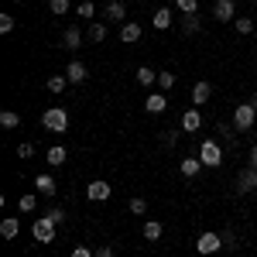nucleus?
<instances>
[{
    "label": "nucleus",
    "instance_id": "16",
    "mask_svg": "<svg viewBox=\"0 0 257 257\" xmlns=\"http://www.w3.org/2000/svg\"><path fill=\"white\" fill-rule=\"evenodd\" d=\"M151 24H155L158 31H168V28H172V11H168V7H158L155 18H151Z\"/></svg>",
    "mask_w": 257,
    "mask_h": 257
},
{
    "label": "nucleus",
    "instance_id": "5",
    "mask_svg": "<svg viewBox=\"0 0 257 257\" xmlns=\"http://www.w3.org/2000/svg\"><path fill=\"white\" fill-rule=\"evenodd\" d=\"M110 192H113V185H110V182H103V178H96V182H89V185H86V199H89V202H106Z\"/></svg>",
    "mask_w": 257,
    "mask_h": 257
},
{
    "label": "nucleus",
    "instance_id": "39",
    "mask_svg": "<svg viewBox=\"0 0 257 257\" xmlns=\"http://www.w3.org/2000/svg\"><path fill=\"white\" fill-rule=\"evenodd\" d=\"M250 168H257V144H254V151H250Z\"/></svg>",
    "mask_w": 257,
    "mask_h": 257
},
{
    "label": "nucleus",
    "instance_id": "38",
    "mask_svg": "<svg viewBox=\"0 0 257 257\" xmlns=\"http://www.w3.org/2000/svg\"><path fill=\"white\" fill-rule=\"evenodd\" d=\"M96 257H113V247H106V243H103V247L96 250Z\"/></svg>",
    "mask_w": 257,
    "mask_h": 257
},
{
    "label": "nucleus",
    "instance_id": "25",
    "mask_svg": "<svg viewBox=\"0 0 257 257\" xmlns=\"http://www.w3.org/2000/svg\"><path fill=\"white\" fill-rule=\"evenodd\" d=\"M175 7L185 14V18H192V14L199 11V0H175Z\"/></svg>",
    "mask_w": 257,
    "mask_h": 257
},
{
    "label": "nucleus",
    "instance_id": "28",
    "mask_svg": "<svg viewBox=\"0 0 257 257\" xmlns=\"http://www.w3.org/2000/svg\"><path fill=\"white\" fill-rule=\"evenodd\" d=\"M233 28H237L240 35H250V31H254V21H250V18H243V14H240V18L233 21Z\"/></svg>",
    "mask_w": 257,
    "mask_h": 257
},
{
    "label": "nucleus",
    "instance_id": "2",
    "mask_svg": "<svg viewBox=\"0 0 257 257\" xmlns=\"http://www.w3.org/2000/svg\"><path fill=\"white\" fill-rule=\"evenodd\" d=\"M55 226H59V223L52 216H38L31 223V237L38 240V243H52V240H55Z\"/></svg>",
    "mask_w": 257,
    "mask_h": 257
},
{
    "label": "nucleus",
    "instance_id": "7",
    "mask_svg": "<svg viewBox=\"0 0 257 257\" xmlns=\"http://www.w3.org/2000/svg\"><path fill=\"white\" fill-rule=\"evenodd\" d=\"M213 18L216 21H237V4L233 0H216L213 4Z\"/></svg>",
    "mask_w": 257,
    "mask_h": 257
},
{
    "label": "nucleus",
    "instance_id": "37",
    "mask_svg": "<svg viewBox=\"0 0 257 257\" xmlns=\"http://www.w3.org/2000/svg\"><path fill=\"white\" fill-rule=\"evenodd\" d=\"M72 257H96L89 247H72Z\"/></svg>",
    "mask_w": 257,
    "mask_h": 257
},
{
    "label": "nucleus",
    "instance_id": "4",
    "mask_svg": "<svg viewBox=\"0 0 257 257\" xmlns=\"http://www.w3.org/2000/svg\"><path fill=\"white\" fill-rule=\"evenodd\" d=\"M254 120H257V110L250 106V103H240L237 110H233V131H240V134H243V131H250V127H254Z\"/></svg>",
    "mask_w": 257,
    "mask_h": 257
},
{
    "label": "nucleus",
    "instance_id": "24",
    "mask_svg": "<svg viewBox=\"0 0 257 257\" xmlns=\"http://www.w3.org/2000/svg\"><path fill=\"white\" fill-rule=\"evenodd\" d=\"M89 38L96 41H106V24H103V21H93V24H89Z\"/></svg>",
    "mask_w": 257,
    "mask_h": 257
},
{
    "label": "nucleus",
    "instance_id": "10",
    "mask_svg": "<svg viewBox=\"0 0 257 257\" xmlns=\"http://www.w3.org/2000/svg\"><path fill=\"white\" fill-rule=\"evenodd\" d=\"M65 79L79 86V82L89 79V72H86V65H82V62H69V65H65Z\"/></svg>",
    "mask_w": 257,
    "mask_h": 257
},
{
    "label": "nucleus",
    "instance_id": "32",
    "mask_svg": "<svg viewBox=\"0 0 257 257\" xmlns=\"http://www.w3.org/2000/svg\"><path fill=\"white\" fill-rule=\"evenodd\" d=\"M182 31H185V35H196V31H199V18H196V14L182 21Z\"/></svg>",
    "mask_w": 257,
    "mask_h": 257
},
{
    "label": "nucleus",
    "instance_id": "20",
    "mask_svg": "<svg viewBox=\"0 0 257 257\" xmlns=\"http://www.w3.org/2000/svg\"><path fill=\"white\" fill-rule=\"evenodd\" d=\"M161 233H165V226H161L158 219H151V223H144V240H151V243H158Z\"/></svg>",
    "mask_w": 257,
    "mask_h": 257
},
{
    "label": "nucleus",
    "instance_id": "35",
    "mask_svg": "<svg viewBox=\"0 0 257 257\" xmlns=\"http://www.w3.org/2000/svg\"><path fill=\"white\" fill-rule=\"evenodd\" d=\"M144 209H148V202H144V199H131V213H134V216H141Z\"/></svg>",
    "mask_w": 257,
    "mask_h": 257
},
{
    "label": "nucleus",
    "instance_id": "11",
    "mask_svg": "<svg viewBox=\"0 0 257 257\" xmlns=\"http://www.w3.org/2000/svg\"><path fill=\"white\" fill-rule=\"evenodd\" d=\"M209 99H213V86H209V82H196V86H192V103H196V106H206Z\"/></svg>",
    "mask_w": 257,
    "mask_h": 257
},
{
    "label": "nucleus",
    "instance_id": "40",
    "mask_svg": "<svg viewBox=\"0 0 257 257\" xmlns=\"http://www.w3.org/2000/svg\"><path fill=\"white\" fill-rule=\"evenodd\" d=\"M247 103H250V106H254V110H257V96H250V99H247Z\"/></svg>",
    "mask_w": 257,
    "mask_h": 257
},
{
    "label": "nucleus",
    "instance_id": "15",
    "mask_svg": "<svg viewBox=\"0 0 257 257\" xmlns=\"http://www.w3.org/2000/svg\"><path fill=\"white\" fill-rule=\"evenodd\" d=\"M18 233H21V219L18 216H7L4 223H0V237L4 240H14Z\"/></svg>",
    "mask_w": 257,
    "mask_h": 257
},
{
    "label": "nucleus",
    "instance_id": "12",
    "mask_svg": "<svg viewBox=\"0 0 257 257\" xmlns=\"http://www.w3.org/2000/svg\"><path fill=\"white\" fill-rule=\"evenodd\" d=\"M35 192H38V196H55L59 185H55V178H52V175H38V178H35Z\"/></svg>",
    "mask_w": 257,
    "mask_h": 257
},
{
    "label": "nucleus",
    "instance_id": "41",
    "mask_svg": "<svg viewBox=\"0 0 257 257\" xmlns=\"http://www.w3.org/2000/svg\"><path fill=\"white\" fill-rule=\"evenodd\" d=\"M14 4H24V0H14Z\"/></svg>",
    "mask_w": 257,
    "mask_h": 257
},
{
    "label": "nucleus",
    "instance_id": "27",
    "mask_svg": "<svg viewBox=\"0 0 257 257\" xmlns=\"http://www.w3.org/2000/svg\"><path fill=\"white\" fill-rule=\"evenodd\" d=\"M69 7H72V4H69V0H48V11H52V14H69Z\"/></svg>",
    "mask_w": 257,
    "mask_h": 257
},
{
    "label": "nucleus",
    "instance_id": "17",
    "mask_svg": "<svg viewBox=\"0 0 257 257\" xmlns=\"http://www.w3.org/2000/svg\"><path fill=\"white\" fill-rule=\"evenodd\" d=\"M199 168H202V161H199V158H182V161H178V172H182L185 178H196Z\"/></svg>",
    "mask_w": 257,
    "mask_h": 257
},
{
    "label": "nucleus",
    "instance_id": "8",
    "mask_svg": "<svg viewBox=\"0 0 257 257\" xmlns=\"http://www.w3.org/2000/svg\"><path fill=\"white\" fill-rule=\"evenodd\" d=\"M254 189H257V168L240 172V175H237V192L243 196V192H254Z\"/></svg>",
    "mask_w": 257,
    "mask_h": 257
},
{
    "label": "nucleus",
    "instance_id": "23",
    "mask_svg": "<svg viewBox=\"0 0 257 257\" xmlns=\"http://www.w3.org/2000/svg\"><path fill=\"white\" fill-rule=\"evenodd\" d=\"M0 127H4V131H14V127H21V117L14 110H4V113H0Z\"/></svg>",
    "mask_w": 257,
    "mask_h": 257
},
{
    "label": "nucleus",
    "instance_id": "34",
    "mask_svg": "<svg viewBox=\"0 0 257 257\" xmlns=\"http://www.w3.org/2000/svg\"><path fill=\"white\" fill-rule=\"evenodd\" d=\"M31 155H35V144H31V141H24V144L18 148V158H31Z\"/></svg>",
    "mask_w": 257,
    "mask_h": 257
},
{
    "label": "nucleus",
    "instance_id": "1",
    "mask_svg": "<svg viewBox=\"0 0 257 257\" xmlns=\"http://www.w3.org/2000/svg\"><path fill=\"white\" fill-rule=\"evenodd\" d=\"M41 127H45L48 134H65V131H69V113H65L62 106H52V110L41 113Z\"/></svg>",
    "mask_w": 257,
    "mask_h": 257
},
{
    "label": "nucleus",
    "instance_id": "13",
    "mask_svg": "<svg viewBox=\"0 0 257 257\" xmlns=\"http://www.w3.org/2000/svg\"><path fill=\"white\" fill-rule=\"evenodd\" d=\"M120 41H123V45H134V41H141V24H134V21H123V28H120Z\"/></svg>",
    "mask_w": 257,
    "mask_h": 257
},
{
    "label": "nucleus",
    "instance_id": "6",
    "mask_svg": "<svg viewBox=\"0 0 257 257\" xmlns=\"http://www.w3.org/2000/svg\"><path fill=\"white\" fill-rule=\"evenodd\" d=\"M219 247H223V237H219V233H213V230H209V233H199V240H196L199 254H216Z\"/></svg>",
    "mask_w": 257,
    "mask_h": 257
},
{
    "label": "nucleus",
    "instance_id": "21",
    "mask_svg": "<svg viewBox=\"0 0 257 257\" xmlns=\"http://www.w3.org/2000/svg\"><path fill=\"white\" fill-rule=\"evenodd\" d=\"M65 158H69V151H65L62 144H55V148H48V165H52V168H59V165H65Z\"/></svg>",
    "mask_w": 257,
    "mask_h": 257
},
{
    "label": "nucleus",
    "instance_id": "29",
    "mask_svg": "<svg viewBox=\"0 0 257 257\" xmlns=\"http://www.w3.org/2000/svg\"><path fill=\"white\" fill-rule=\"evenodd\" d=\"M65 76H48V93H62V89H65Z\"/></svg>",
    "mask_w": 257,
    "mask_h": 257
},
{
    "label": "nucleus",
    "instance_id": "9",
    "mask_svg": "<svg viewBox=\"0 0 257 257\" xmlns=\"http://www.w3.org/2000/svg\"><path fill=\"white\" fill-rule=\"evenodd\" d=\"M199 127H202V113H199V106H196V110H185V113H182V131H185V134H196Z\"/></svg>",
    "mask_w": 257,
    "mask_h": 257
},
{
    "label": "nucleus",
    "instance_id": "33",
    "mask_svg": "<svg viewBox=\"0 0 257 257\" xmlns=\"http://www.w3.org/2000/svg\"><path fill=\"white\" fill-rule=\"evenodd\" d=\"M0 31H4V35L14 31V18H11V14H0Z\"/></svg>",
    "mask_w": 257,
    "mask_h": 257
},
{
    "label": "nucleus",
    "instance_id": "3",
    "mask_svg": "<svg viewBox=\"0 0 257 257\" xmlns=\"http://www.w3.org/2000/svg\"><path fill=\"white\" fill-rule=\"evenodd\" d=\"M199 161H202L206 168H219V165H223V148H219L216 141H202V144H199Z\"/></svg>",
    "mask_w": 257,
    "mask_h": 257
},
{
    "label": "nucleus",
    "instance_id": "30",
    "mask_svg": "<svg viewBox=\"0 0 257 257\" xmlns=\"http://www.w3.org/2000/svg\"><path fill=\"white\" fill-rule=\"evenodd\" d=\"M76 14H79L82 21H89V18H93V14H96V7H93V4H89V0H82L79 7H76Z\"/></svg>",
    "mask_w": 257,
    "mask_h": 257
},
{
    "label": "nucleus",
    "instance_id": "26",
    "mask_svg": "<svg viewBox=\"0 0 257 257\" xmlns=\"http://www.w3.org/2000/svg\"><path fill=\"white\" fill-rule=\"evenodd\" d=\"M35 206H38V196H21L18 199V209H21V213H35Z\"/></svg>",
    "mask_w": 257,
    "mask_h": 257
},
{
    "label": "nucleus",
    "instance_id": "42",
    "mask_svg": "<svg viewBox=\"0 0 257 257\" xmlns=\"http://www.w3.org/2000/svg\"><path fill=\"white\" fill-rule=\"evenodd\" d=\"M254 7H257V0H254Z\"/></svg>",
    "mask_w": 257,
    "mask_h": 257
},
{
    "label": "nucleus",
    "instance_id": "18",
    "mask_svg": "<svg viewBox=\"0 0 257 257\" xmlns=\"http://www.w3.org/2000/svg\"><path fill=\"white\" fill-rule=\"evenodd\" d=\"M62 45H65V48H79V45H82V31H79V28H65Z\"/></svg>",
    "mask_w": 257,
    "mask_h": 257
},
{
    "label": "nucleus",
    "instance_id": "31",
    "mask_svg": "<svg viewBox=\"0 0 257 257\" xmlns=\"http://www.w3.org/2000/svg\"><path fill=\"white\" fill-rule=\"evenodd\" d=\"M175 86V72H158V89H172Z\"/></svg>",
    "mask_w": 257,
    "mask_h": 257
},
{
    "label": "nucleus",
    "instance_id": "19",
    "mask_svg": "<svg viewBox=\"0 0 257 257\" xmlns=\"http://www.w3.org/2000/svg\"><path fill=\"white\" fill-rule=\"evenodd\" d=\"M134 76H138V82H141V86H155V82H158V72H155L151 65H141V69L134 72Z\"/></svg>",
    "mask_w": 257,
    "mask_h": 257
},
{
    "label": "nucleus",
    "instance_id": "36",
    "mask_svg": "<svg viewBox=\"0 0 257 257\" xmlns=\"http://www.w3.org/2000/svg\"><path fill=\"white\" fill-rule=\"evenodd\" d=\"M48 216L55 219V223H65V219H69V213H65V209H52V213H48Z\"/></svg>",
    "mask_w": 257,
    "mask_h": 257
},
{
    "label": "nucleus",
    "instance_id": "14",
    "mask_svg": "<svg viewBox=\"0 0 257 257\" xmlns=\"http://www.w3.org/2000/svg\"><path fill=\"white\" fill-rule=\"evenodd\" d=\"M144 110H148V113H165V110H168V99H165V93H151V96L144 99Z\"/></svg>",
    "mask_w": 257,
    "mask_h": 257
},
{
    "label": "nucleus",
    "instance_id": "22",
    "mask_svg": "<svg viewBox=\"0 0 257 257\" xmlns=\"http://www.w3.org/2000/svg\"><path fill=\"white\" fill-rule=\"evenodd\" d=\"M106 21H127V7H123L120 0H113V4L106 7Z\"/></svg>",
    "mask_w": 257,
    "mask_h": 257
}]
</instances>
